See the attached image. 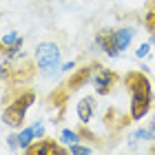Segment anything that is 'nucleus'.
I'll return each mask as SVG.
<instances>
[{"label": "nucleus", "mask_w": 155, "mask_h": 155, "mask_svg": "<svg viewBox=\"0 0 155 155\" xmlns=\"http://www.w3.org/2000/svg\"><path fill=\"white\" fill-rule=\"evenodd\" d=\"M124 84L131 91V117L142 120L151 111V102H153L151 80L144 75V71H129L124 78Z\"/></svg>", "instance_id": "nucleus-1"}, {"label": "nucleus", "mask_w": 155, "mask_h": 155, "mask_svg": "<svg viewBox=\"0 0 155 155\" xmlns=\"http://www.w3.org/2000/svg\"><path fill=\"white\" fill-rule=\"evenodd\" d=\"M144 22H146V29H149L153 33V38H155V2H149V7H146Z\"/></svg>", "instance_id": "nucleus-10"}, {"label": "nucleus", "mask_w": 155, "mask_h": 155, "mask_svg": "<svg viewBox=\"0 0 155 155\" xmlns=\"http://www.w3.org/2000/svg\"><path fill=\"white\" fill-rule=\"evenodd\" d=\"M135 55H137V58H144V55H149V45H142V47L135 51Z\"/></svg>", "instance_id": "nucleus-15"}, {"label": "nucleus", "mask_w": 155, "mask_h": 155, "mask_svg": "<svg viewBox=\"0 0 155 155\" xmlns=\"http://www.w3.org/2000/svg\"><path fill=\"white\" fill-rule=\"evenodd\" d=\"M36 62H38L42 73H47V75L53 73L55 69L60 67V49H58V45H53V42H42V45H38Z\"/></svg>", "instance_id": "nucleus-3"}, {"label": "nucleus", "mask_w": 155, "mask_h": 155, "mask_svg": "<svg viewBox=\"0 0 155 155\" xmlns=\"http://www.w3.org/2000/svg\"><path fill=\"white\" fill-rule=\"evenodd\" d=\"M27 153H64V149H60V146L58 144H55V142H49V140H36V144H29V146H27V149H25Z\"/></svg>", "instance_id": "nucleus-6"}, {"label": "nucleus", "mask_w": 155, "mask_h": 155, "mask_svg": "<svg viewBox=\"0 0 155 155\" xmlns=\"http://www.w3.org/2000/svg\"><path fill=\"white\" fill-rule=\"evenodd\" d=\"M9 146H11V149H16V146H18V135H11L9 137Z\"/></svg>", "instance_id": "nucleus-16"}, {"label": "nucleus", "mask_w": 155, "mask_h": 155, "mask_svg": "<svg viewBox=\"0 0 155 155\" xmlns=\"http://www.w3.org/2000/svg\"><path fill=\"white\" fill-rule=\"evenodd\" d=\"M115 73L113 71H109V69H97L95 71V75H93V84H95V91L100 95H107L111 89H113V84H115Z\"/></svg>", "instance_id": "nucleus-4"}, {"label": "nucleus", "mask_w": 155, "mask_h": 155, "mask_svg": "<svg viewBox=\"0 0 155 155\" xmlns=\"http://www.w3.org/2000/svg\"><path fill=\"white\" fill-rule=\"evenodd\" d=\"M113 40H115L117 51H124L133 40V31L131 29H117V31H113Z\"/></svg>", "instance_id": "nucleus-9"}, {"label": "nucleus", "mask_w": 155, "mask_h": 155, "mask_svg": "<svg viewBox=\"0 0 155 155\" xmlns=\"http://www.w3.org/2000/svg\"><path fill=\"white\" fill-rule=\"evenodd\" d=\"M93 111H95V100L93 97H82L80 104H78V117H80V122L87 124L91 120V115H93Z\"/></svg>", "instance_id": "nucleus-8"}, {"label": "nucleus", "mask_w": 155, "mask_h": 155, "mask_svg": "<svg viewBox=\"0 0 155 155\" xmlns=\"http://www.w3.org/2000/svg\"><path fill=\"white\" fill-rule=\"evenodd\" d=\"M100 69V64H89V67H82V69H78V71L71 75V80L67 82V87L71 89V91H75V89H80V87H84L91 78L95 75V71Z\"/></svg>", "instance_id": "nucleus-5"}, {"label": "nucleus", "mask_w": 155, "mask_h": 155, "mask_svg": "<svg viewBox=\"0 0 155 155\" xmlns=\"http://www.w3.org/2000/svg\"><path fill=\"white\" fill-rule=\"evenodd\" d=\"M33 102H36V93H33V91H20V93L13 97V100L5 107V111H2L5 124L20 126V124H22V120H25L27 109H29Z\"/></svg>", "instance_id": "nucleus-2"}, {"label": "nucleus", "mask_w": 155, "mask_h": 155, "mask_svg": "<svg viewBox=\"0 0 155 155\" xmlns=\"http://www.w3.org/2000/svg\"><path fill=\"white\" fill-rule=\"evenodd\" d=\"M78 137H80V135H78V133L75 131H62V142H69V144H75L78 142Z\"/></svg>", "instance_id": "nucleus-12"}, {"label": "nucleus", "mask_w": 155, "mask_h": 155, "mask_svg": "<svg viewBox=\"0 0 155 155\" xmlns=\"http://www.w3.org/2000/svg\"><path fill=\"white\" fill-rule=\"evenodd\" d=\"M33 137H36V133H33V126H31V129H25V131L18 135V142H20L22 149H27V146L33 142Z\"/></svg>", "instance_id": "nucleus-11"}, {"label": "nucleus", "mask_w": 155, "mask_h": 155, "mask_svg": "<svg viewBox=\"0 0 155 155\" xmlns=\"http://www.w3.org/2000/svg\"><path fill=\"white\" fill-rule=\"evenodd\" d=\"M95 42L102 47V51L107 53V55H111V58H115V55L120 53L117 47H115V40H113V31H102V33H97Z\"/></svg>", "instance_id": "nucleus-7"}, {"label": "nucleus", "mask_w": 155, "mask_h": 155, "mask_svg": "<svg viewBox=\"0 0 155 155\" xmlns=\"http://www.w3.org/2000/svg\"><path fill=\"white\" fill-rule=\"evenodd\" d=\"M69 153H82V155H87V153H91V149H87V146H78V144H71Z\"/></svg>", "instance_id": "nucleus-14"}, {"label": "nucleus", "mask_w": 155, "mask_h": 155, "mask_svg": "<svg viewBox=\"0 0 155 155\" xmlns=\"http://www.w3.org/2000/svg\"><path fill=\"white\" fill-rule=\"evenodd\" d=\"M137 140H153V131H137L133 142H137Z\"/></svg>", "instance_id": "nucleus-13"}]
</instances>
